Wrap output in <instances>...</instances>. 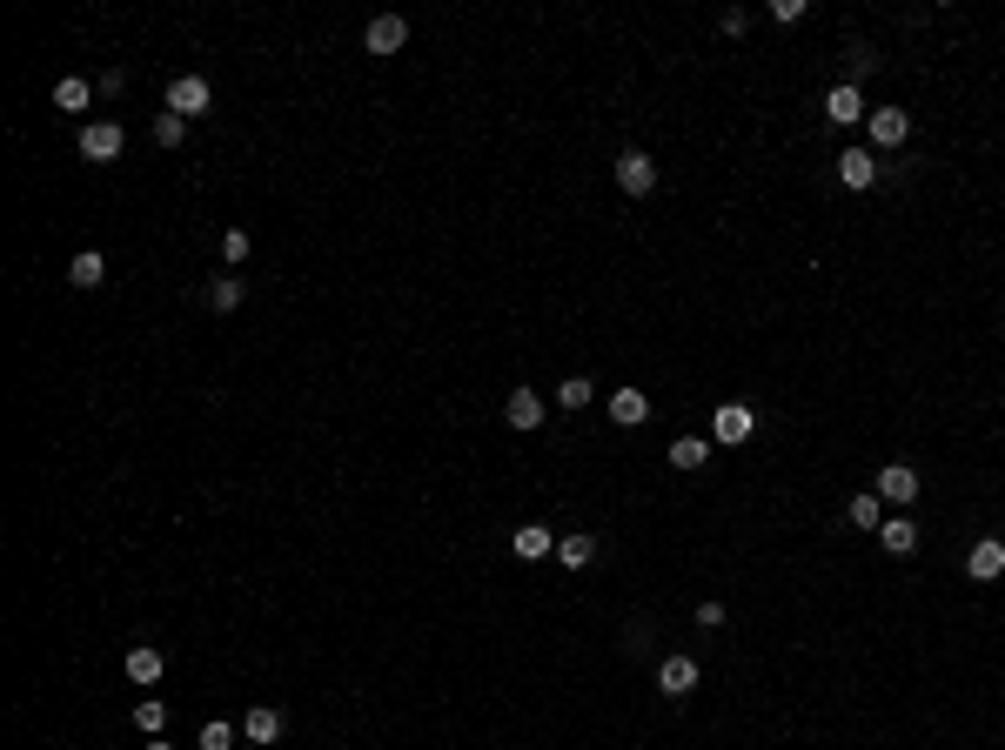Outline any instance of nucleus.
Wrapping results in <instances>:
<instances>
[{"mask_svg":"<svg viewBox=\"0 0 1005 750\" xmlns=\"http://www.w3.org/2000/svg\"><path fill=\"white\" fill-rule=\"evenodd\" d=\"M208 108H215V94H208L201 74H181L175 88H168V114H181V121H201Z\"/></svg>","mask_w":1005,"mask_h":750,"instance_id":"nucleus-1","label":"nucleus"},{"mask_svg":"<svg viewBox=\"0 0 1005 750\" xmlns=\"http://www.w3.org/2000/svg\"><path fill=\"white\" fill-rule=\"evenodd\" d=\"M871 489H878V503H898V509H905V503L918 496V469H905V463H885L878 476H871Z\"/></svg>","mask_w":1005,"mask_h":750,"instance_id":"nucleus-2","label":"nucleus"},{"mask_svg":"<svg viewBox=\"0 0 1005 750\" xmlns=\"http://www.w3.org/2000/svg\"><path fill=\"white\" fill-rule=\"evenodd\" d=\"M121 148H128V134L114 128V121H88V128H81V161H114Z\"/></svg>","mask_w":1005,"mask_h":750,"instance_id":"nucleus-3","label":"nucleus"},{"mask_svg":"<svg viewBox=\"0 0 1005 750\" xmlns=\"http://www.w3.org/2000/svg\"><path fill=\"white\" fill-rule=\"evenodd\" d=\"M402 41H409V21H402V14H376V21L362 27V47H369V54H402Z\"/></svg>","mask_w":1005,"mask_h":750,"instance_id":"nucleus-4","label":"nucleus"},{"mask_svg":"<svg viewBox=\"0 0 1005 750\" xmlns=\"http://www.w3.org/2000/svg\"><path fill=\"white\" fill-rule=\"evenodd\" d=\"M617 188H624V195H650V188H657V161L624 148V155H617Z\"/></svg>","mask_w":1005,"mask_h":750,"instance_id":"nucleus-5","label":"nucleus"},{"mask_svg":"<svg viewBox=\"0 0 1005 750\" xmlns=\"http://www.w3.org/2000/svg\"><path fill=\"white\" fill-rule=\"evenodd\" d=\"M865 94H858V81H838V88L825 94V121H838V128H851V121H865Z\"/></svg>","mask_w":1005,"mask_h":750,"instance_id":"nucleus-6","label":"nucleus"},{"mask_svg":"<svg viewBox=\"0 0 1005 750\" xmlns=\"http://www.w3.org/2000/svg\"><path fill=\"white\" fill-rule=\"evenodd\" d=\"M751 429H758V416H751L744 402H724V409L711 416V436L717 442H751Z\"/></svg>","mask_w":1005,"mask_h":750,"instance_id":"nucleus-7","label":"nucleus"},{"mask_svg":"<svg viewBox=\"0 0 1005 750\" xmlns=\"http://www.w3.org/2000/svg\"><path fill=\"white\" fill-rule=\"evenodd\" d=\"M865 121H871V141H878V148H898V141L912 134V114L905 108H871Z\"/></svg>","mask_w":1005,"mask_h":750,"instance_id":"nucleus-8","label":"nucleus"},{"mask_svg":"<svg viewBox=\"0 0 1005 750\" xmlns=\"http://www.w3.org/2000/svg\"><path fill=\"white\" fill-rule=\"evenodd\" d=\"M965 570L979 576V583L1005 576V543H999V536H979V543H972V556H965Z\"/></svg>","mask_w":1005,"mask_h":750,"instance_id":"nucleus-9","label":"nucleus"},{"mask_svg":"<svg viewBox=\"0 0 1005 750\" xmlns=\"http://www.w3.org/2000/svg\"><path fill=\"white\" fill-rule=\"evenodd\" d=\"M878 550H885V556H912V550H918V523L885 516V523H878Z\"/></svg>","mask_w":1005,"mask_h":750,"instance_id":"nucleus-10","label":"nucleus"},{"mask_svg":"<svg viewBox=\"0 0 1005 750\" xmlns=\"http://www.w3.org/2000/svg\"><path fill=\"white\" fill-rule=\"evenodd\" d=\"M657 690H664V697H691V690H697V663H691V657H664Z\"/></svg>","mask_w":1005,"mask_h":750,"instance_id":"nucleus-11","label":"nucleus"},{"mask_svg":"<svg viewBox=\"0 0 1005 750\" xmlns=\"http://www.w3.org/2000/svg\"><path fill=\"white\" fill-rule=\"evenodd\" d=\"M503 416H510V429H543V396H536V389H516V396L503 402Z\"/></svg>","mask_w":1005,"mask_h":750,"instance_id":"nucleus-12","label":"nucleus"},{"mask_svg":"<svg viewBox=\"0 0 1005 750\" xmlns=\"http://www.w3.org/2000/svg\"><path fill=\"white\" fill-rule=\"evenodd\" d=\"M67 282H74V288H101V282H108V262H101V248H81V255L67 262Z\"/></svg>","mask_w":1005,"mask_h":750,"instance_id":"nucleus-13","label":"nucleus"},{"mask_svg":"<svg viewBox=\"0 0 1005 750\" xmlns=\"http://www.w3.org/2000/svg\"><path fill=\"white\" fill-rule=\"evenodd\" d=\"M128 677H134L141 690L161 684V650H155V643H134V650H128Z\"/></svg>","mask_w":1005,"mask_h":750,"instance_id":"nucleus-14","label":"nucleus"},{"mask_svg":"<svg viewBox=\"0 0 1005 750\" xmlns=\"http://www.w3.org/2000/svg\"><path fill=\"white\" fill-rule=\"evenodd\" d=\"M242 737H248V744H275V737H282V710L255 704V710L242 717Z\"/></svg>","mask_w":1005,"mask_h":750,"instance_id":"nucleus-15","label":"nucleus"},{"mask_svg":"<svg viewBox=\"0 0 1005 750\" xmlns=\"http://www.w3.org/2000/svg\"><path fill=\"white\" fill-rule=\"evenodd\" d=\"M510 550L523 556V563H536V556H550V550H557V536L543 530V523H523V530L510 536Z\"/></svg>","mask_w":1005,"mask_h":750,"instance_id":"nucleus-16","label":"nucleus"},{"mask_svg":"<svg viewBox=\"0 0 1005 750\" xmlns=\"http://www.w3.org/2000/svg\"><path fill=\"white\" fill-rule=\"evenodd\" d=\"M838 181H845V188H871V181H878V161H871L865 148H845V161H838Z\"/></svg>","mask_w":1005,"mask_h":750,"instance_id":"nucleus-17","label":"nucleus"},{"mask_svg":"<svg viewBox=\"0 0 1005 750\" xmlns=\"http://www.w3.org/2000/svg\"><path fill=\"white\" fill-rule=\"evenodd\" d=\"M644 416H650L644 389H617V396H610V422H624V429H630V422H644Z\"/></svg>","mask_w":1005,"mask_h":750,"instance_id":"nucleus-18","label":"nucleus"},{"mask_svg":"<svg viewBox=\"0 0 1005 750\" xmlns=\"http://www.w3.org/2000/svg\"><path fill=\"white\" fill-rule=\"evenodd\" d=\"M711 463V442L704 436H677L670 442V469H704Z\"/></svg>","mask_w":1005,"mask_h":750,"instance_id":"nucleus-19","label":"nucleus"},{"mask_svg":"<svg viewBox=\"0 0 1005 750\" xmlns=\"http://www.w3.org/2000/svg\"><path fill=\"white\" fill-rule=\"evenodd\" d=\"M590 556H597V536H557V563L563 570H583Z\"/></svg>","mask_w":1005,"mask_h":750,"instance_id":"nucleus-20","label":"nucleus"},{"mask_svg":"<svg viewBox=\"0 0 1005 750\" xmlns=\"http://www.w3.org/2000/svg\"><path fill=\"white\" fill-rule=\"evenodd\" d=\"M845 516L858 523V530H878V523H885V509H878V489H871V496H851Z\"/></svg>","mask_w":1005,"mask_h":750,"instance_id":"nucleus-21","label":"nucleus"},{"mask_svg":"<svg viewBox=\"0 0 1005 750\" xmlns=\"http://www.w3.org/2000/svg\"><path fill=\"white\" fill-rule=\"evenodd\" d=\"M161 724H168L161 697H141V704H134V730H141V737H161Z\"/></svg>","mask_w":1005,"mask_h":750,"instance_id":"nucleus-22","label":"nucleus"},{"mask_svg":"<svg viewBox=\"0 0 1005 750\" xmlns=\"http://www.w3.org/2000/svg\"><path fill=\"white\" fill-rule=\"evenodd\" d=\"M88 101H94L88 81H61V88H54V108H61V114H81Z\"/></svg>","mask_w":1005,"mask_h":750,"instance_id":"nucleus-23","label":"nucleus"},{"mask_svg":"<svg viewBox=\"0 0 1005 750\" xmlns=\"http://www.w3.org/2000/svg\"><path fill=\"white\" fill-rule=\"evenodd\" d=\"M208 302H215L222 315H235V309H242V275H222V282L208 288Z\"/></svg>","mask_w":1005,"mask_h":750,"instance_id":"nucleus-24","label":"nucleus"},{"mask_svg":"<svg viewBox=\"0 0 1005 750\" xmlns=\"http://www.w3.org/2000/svg\"><path fill=\"white\" fill-rule=\"evenodd\" d=\"M590 396H597V389H590V375H563V382H557V402H563V409H583Z\"/></svg>","mask_w":1005,"mask_h":750,"instance_id":"nucleus-25","label":"nucleus"},{"mask_svg":"<svg viewBox=\"0 0 1005 750\" xmlns=\"http://www.w3.org/2000/svg\"><path fill=\"white\" fill-rule=\"evenodd\" d=\"M201 750H235V724H222V717L201 724Z\"/></svg>","mask_w":1005,"mask_h":750,"instance_id":"nucleus-26","label":"nucleus"},{"mask_svg":"<svg viewBox=\"0 0 1005 750\" xmlns=\"http://www.w3.org/2000/svg\"><path fill=\"white\" fill-rule=\"evenodd\" d=\"M181 134H188V121H181V114H161V121H155V141H161V148H181Z\"/></svg>","mask_w":1005,"mask_h":750,"instance_id":"nucleus-27","label":"nucleus"},{"mask_svg":"<svg viewBox=\"0 0 1005 750\" xmlns=\"http://www.w3.org/2000/svg\"><path fill=\"white\" fill-rule=\"evenodd\" d=\"M222 262H248V235H242V228H228V235H222Z\"/></svg>","mask_w":1005,"mask_h":750,"instance_id":"nucleus-28","label":"nucleus"},{"mask_svg":"<svg viewBox=\"0 0 1005 750\" xmlns=\"http://www.w3.org/2000/svg\"><path fill=\"white\" fill-rule=\"evenodd\" d=\"M771 21H784V27L804 21V0H771Z\"/></svg>","mask_w":1005,"mask_h":750,"instance_id":"nucleus-29","label":"nucleus"},{"mask_svg":"<svg viewBox=\"0 0 1005 750\" xmlns=\"http://www.w3.org/2000/svg\"><path fill=\"white\" fill-rule=\"evenodd\" d=\"M148 750H175V744H161V737H148Z\"/></svg>","mask_w":1005,"mask_h":750,"instance_id":"nucleus-30","label":"nucleus"}]
</instances>
